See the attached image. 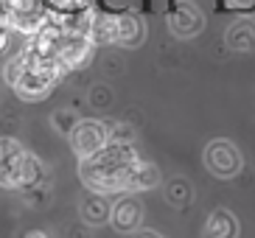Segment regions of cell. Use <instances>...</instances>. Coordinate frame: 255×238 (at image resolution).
Instances as JSON below:
<instances>
[{
    "label": "cell",
    "instance_id": "cell-1",
    "mask_svg": "<svg viewBox=\"0 0 255 238\" xmlns=\"http://www.w3.org/2000/svg\"><path fill=\"white\" fill-rule=\"evenodd\" d=\"M140 157L132 149V143H107L101 151L93 157H84L79 165L84 185L96 191V194H127V177L132 171V165Z\"/></svg>",
    "mask_w": 255,
    "mask_h": 238
},
{
    "label": "cell",
    "instance_id": "cell-2",
    "mask_svg": "<svg viewBox=\"0 0 255 238\" xmlns=\"http://www.w3.org/2000/svg\"><path fill=\"white\" fill-rule=\"evenodd\" d=\"M62 76H65V70L56 59H42V56H34L28 51H20L6 62V82L25 101L45 98Z\"/></svg>",
    "mask_w": 255,
    "mask_h": 238
},
{
    "label": "cell",
    "instance_id": "cell-3",
    "mask_svg": "<svg viewBox=\"0 0 255 238\" xmlns=\"http://www.w3.org/2000/svg\"><path fill=\"white\" fill-rule=\"evenodd\" d=\"M39 177L34 154L20 146L14 137H0V188H25Z\"/></svg>",
    "mask_w": 255,
    "mask_h": 238
},
{
    "label": "cell",
    "instance_id": "cell-4",
    "mask_svg": "<svg viewBox=\"0 0 255 238\" xmlns=\"http://www.w3.org/2000/svg\"><path fill=\"white\" fill-rule=\"evenodd\" d=\"M205 165H208V171L219 179H230L241 171V151L236 149V143L230 140H210L205 146Z\"/></svg>",
    "mask_w": 255,
    "mask_h": 238
},
{
    "label": "cell",
    "instance_id": "cell-5",
    "mask_svg": "<svg viewBox=\"0 0 255 238\" xmlns=\"http://www.w3.org/2000/svg\"><path fill=\"white\" fill-rule=\"evenodd\" d=\"M96 45L87 39V34H79V31H65L59 39V48H56V62L62 65V70H79L90 62Z\"/></svg>",
    "mask_w": 255,
    "mask_h": 238
},
{
    "label": "cell",
    "instance_id": "cell-6",
    "mask_svg": "<svg viewBox=\"0 0 255 238\" xmlns=\"http://www.w3.org/2000/svg\"><path fill=\"white\" fill-rule=\"evenodd\" d=\"M110 143V129L101 120H79L70 129V146H73L76 157H93Z\"/></svg>",
    "mask_w": 255,
    "mask_h": 238
},
{
    "label": "cell",
    "instance_id": "cell-7",
    "mask_svg": "<svg viewBox=\"0 0 255 238\" xmlns=\"http://www.w3.org/2000/svg\"><path fill=\"white\" fill-rule=\"evenodd\" d=\"M168 28H171L174 37L191 39V37H196V34H202L205 17L191 0H182V3H174L171 11H168Z\"/></svg>",
    "mask_w": 255,
    "mask_h": 238
},
{
    "label": "cell",
    "instance_id": "cell-8",
    "mask_svg": "<svg viewBox=\"0 0 255 238\" xmlns=\"http://www.w3.org/2000/svg\"><path fill=\"white\" fill-rule=\"evenodd\" d=\"M110 222L118 233H135L143 224V202L137 194H127L121 196L113 205V213H110Z\"/></svg>",
    "mask_w": 255,
    "mask_h": 238
},
{
    "label": "cell",
    "instance_id": "cell-9",
    "mask_svg": "<svg viewBox=\"0 0 255 238\" xmlns=\"http://www.w3.org/2000/svg\"><path fill=\"white\" fill-rule=\"evenodd\" d=\"M87 39L93 45H110L118 39V14L113 11H98L90 8V20H87Z\"/></svg>",
    "mask_w": 255,
    "mask_h": 238
},
{
    "label": "cell",
    "instance_id": "cell-10",
    "mask_svg": "<svg viewBox=\"0 0 255 238\" xmlns=\"http://www.w3.org/2000/svg\"><path fill=\"white\" fill-rule=\"evenodd\" d=\"M143 39H146V22L137 11L132 8H124L118 14V39L115 42L121 48H140Z\"/></svg>",
    "mask_w": 255,
    "mask_h": 238
},
{
    "label": "cell",
    "instance_id": "cell-11",
    "mask_svg": "<svg viewBox=\"0 0 255 238\" xmlns=\"http://www.w3.org/2000/svg\"><path fill=\"white\" fill-rule=\"evenodd\" d=\"M157 185H160V168L154 163L137 160L127 177V194H140V191H149V188Z\"/></svg>",
    "mask_w": 255,
    "mask_h": 238
},
{
    "label": "cell",
    "instance_id": "cell-12",
    "mask_svg": "<svg viewBox=\"0 0 255 238\" xmlns=\"http://www.w3.org/2000/svg\"><path fill=\"white\" fill-rule=\"evenodd\" d=\"M205 238H239V219L230 210L216 208L205 222Z\"/></svg>",
    "mask_w": 255,
    "mask_h": 238
},
{
    "label": "cell",
    "instance_id": "cell-13",
    "mask_svg": "<svg viewBox=\"0 0 255 238\" xmlns=\"http://www.w3.org/2000/svg\"><path fill=\"white\" fill-rule=\"evenodd\" d=\"M110 213H113V205L107 202V194H87L82 199V222L84 224H93V227H98V224L110 222Z\"/></svg>",
    "mask_w": 255,
    "mask_h": 238
},
{
    "label": "cell",
    "instance_id": "cell-14",
    "mask_svg": "<svg viewBox=\"0 0 255 238\" xmlns=\"http://www.w3.org/2000/svg\"><path fill=\"white\" fill-rule=\"evenodd\" d=\"M227 45H230L233 51H253L255 48V22L236 20L227 28Z\"/></svg>",
    "mask_w": 255,
    "mask_h": 238
},
{
    "label": "cell",
    "instance_id": "cell-15",
    "mask_svg": "<svg viewBox=\"0 0 255 238\" xmlns=\"http://www.w3.org/2000/svg\"><path fill=\"white\" fill-rule=\"evenodd\" d=\"M222 6L236 14H255V0H222Z\"/></svg>",
    "mask_w": 255,
    "mask_h": 238
},
{
    "label": "cell",
    "instance_id": "cell-16",
    "mask_svg": "<svg viewBox=\"0 0 255 238\" xmlns=\"http://www.w3.org/2000/svg\"><path fill=\"white\" fill-rule=\"evenodd\" d=\"M110 140L113 143H132V129H127L124 123L110 129Z\"/></svg>",
    "mask_w": 255,
    "mask_h": 238
},
{
    "label": "cell",
    "instance_id": "cell-17",
    "mask_svg": "<svg viewBox=\"0 0 255 238\" xmlns=\"http://www.w3.org/2000/svg\"><path fill=\"white\" fill-rule=\"evenodd\" d=\"M8 22H6V17L0 14V53H3V48H6V42H8Z\"/></svg>",
    "mask_w": 255,
    "mask_h": 238
},
{
    "label": "cell",
    "instance_id": "cell-18",
    "mask_svg": "<svg viewBox=\"0 0 255 238\" xmlns=\"http://www.w3.org/2000/svg\"><path fill=\"white\" fill-rule=\"evenodd\" d=\"M25 238H48V233H42V230H34V233H28Z\"/></svg>",
    "mask_w": 255,
    "mask_h": 238
},
{
    "label": "cell",
    "instance_id": "cell-19",
    "mask_svg": "<svg viewBox=\"0 0 255 238\" xmlns=\"http://www.w3.org/2000/svg\"><path fill=\"white\" fill-rule=\"evenodd\" d=\"M135 238H160V236H157V233H137Z\"/></svg>",
    "mask_w": 255,
    "mask_h": 238
}]
</instances>
